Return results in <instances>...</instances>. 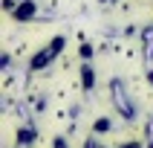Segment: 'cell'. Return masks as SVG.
Listing matches in <instances>:
<instances>
[{"label": "cell", "instance_id": "obj_3", "mask_svg": "<svg viewBox=\"0 0 153 148\" xmlns=\"http://www.w3.org/2000/svg\"><path fill=\"white\" fill-rule=\"evenodd\" d=\"M35 12H38L35 0H23V3L12 12V17H15V20H29V17H35Z\"/></svg>", "mask_w": 153, "mask_h": 148}, {"label": "cell", "instance_id": "obj_5", "mask_svg": "<svg viewBox=\"0 0 153 148\" xmlns=\"http://www.w3.org/2000/svg\"><path fill=\"white\" fill-rule=\"evenodd\" d=\"M17 142H20V145H32V142H35V131L20 128V131H17Z\"/></svg>", "mask_w": 153, "mask_h": 148}, {"label": "cell", "instance_id": "obj_6", "mask_svg": "<svg viewBox=\"0 0 153 148\" xmlns=\"http://www.w3.org/2000/svg\"><path fill=\"white\" fill-rule=\"evenodd\" d=\"M93 131H95V134H104V131H110V119H95Z\"/></svg>", "mask_w": 153, "mask_h": 148}, {"label": "cell", "instance_id": "obj_2", "mask_svg": "<svg viewBox=\"0 0 153 148\" xmlns=\"http://www.w3.org/2000/svg\"><path fill=\"white\" fill-rule=\"evenodd\" d=\"M110 90H113V102H116V107H119V113L124 116V119H136V107H133V102H130L127 90H124V81L121 78H113L110 81Z\"/></svg>", "mask_w": 153, "mask_h": 148}, {"label": "cell", "instance_id": "obj_7", "mask_svg": "<svg viewBox=\"0 0 153 148\" xmlns=\"http://www.w3.org/2000/svg\"><path fill=\"white\" fill-rule=\"evenodd\" d=\"M90 55H93V44H84L81 47V58H90Z\"/></svg>", "mask_w": 153, "mask_h": 148}, {"label": "cell", "instance_id": "obj_8", "mask_svg": "<svg viewBox=\"0 0 153 148\" xmlns=\"http://www.w3.org/2000/svg\"><path fill=\"white\" fill-rule=\"evenodd\" d=\"M84 148H104V145H98L95 139H87V145H84Z\"/></svg>", "mask_w": 153, "mask_h": 148}, {"label": "cell", "instance_id": "obj_11", "mask_svg": "<svg viewBox=\"0 0 153 148\" xmlns=\"http://www.w3.org/2000/svg\"><path fill=\"white\" fill-rule=\"evenodd\" d=\"M98 3H116V0H98Z\"/></svg>", "mask_w": 153, "mask_h": 148}, {"label": "cell", "instance_id": "obj_1", "mask_svg": "<svg viewBox=\"0 0 153 148\" xmlns=\"http://www.w3.org/2000/svg\"><path fill=\"white\" fill-rule=\"evenodd\" d=\"M64 44H67V38H64V35H55V38L46 44V50H41L38 55H32V61H29V70H32V73H38V70L49 67V61L55 58V55H61Z\"/></svg>", "mask_w": 153, "mask_h": 148}, {"label": "cell", "instance_id": "obj_4", "mask_svg": "<svg viewBox=\"0 0 153 148\" xmlns=\"http://www.w3.org/2000/svg\"><path fill=\"white\" fill-rule=\"evenodd\" d=\"M81 84H84L87 93H90V90H93V84H95V73H93V67H90V64H81Z\"/></svg>", "mask_w": 153, "mask_h": 148}, {"label": "cell", "instance_id": "obj_9", "mask_svg": "<svg viewBox=\"0 0 153 148\" xmlns=\"http://www.w3.org/2000/svg\"><path fill=\"white\" fill-rule=\"evenodd\" d=\"M121 148H142V145H139V142H124Z\"/></svg>", "mask_w": 153, "mask_h": 148}, {"label": "cell", "instance_id": "obj_10", "mask_svg": "<svg viewBox=\"0 0 153 148\" xmlns=\"http://www.w3.org/2000/svg\"><path fill=\"white\" fill-rule=\"evenodd\" d=\"M147 78H150V81H153V70H147Z\"/></svg>", "mask_w": 153, "mask_h": 148}]
</instances>
